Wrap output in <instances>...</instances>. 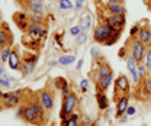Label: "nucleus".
Wrapping results in <instances>:
<instances>
[{"mask_svg": "<svg viewBox=\"0 0 151 126\" xmlns=\"http://www.w3.org/2000/svg\"><path fill=\"white\" fill-rule=\"evenodd\" d=\"M50 113L42 107V105L39 103L38 97H35L31 103L25 105V110H23V120L26 123L35 126H45L50 120Z\"/></svg>", "mask_w": 151, "mask_h": 126, "instance_id": "f257e3e1", "label": "nucleus"}, {"mask_svg": "<svg viewBox=\"0 0 151 126\" xmlns=\"http://www.w3.org/2000/svg\"><path fill=\"white\" fill-rule=\"evenodd\" d=\"M121 34H122V32L113 31L108 23H99L93 31V41L96 44L111 47V45H115V44L119 41Z\"/></svg>", "mask_w": 151, "mask_h": 126, "instance_id": "f03ea898", "label": "nucleus"}, {"mask_svg": "<svg viewBox=\"0 0 151 126\" xmlns=\"http://www.w3.org/2000/svg\"><path fill=\"white\" fill-rule=\"evenodd\" d=\"M80 103V99H78V94L76 91H71L67 97L63 99V105H61V110H60V119L61 120H65L70 117V115L76 112V109Z\"/></svg>", "mask_w": 151, "mask_h": 126, "instance_id": "7ed1b4c3", "label": "nucleus"}, {"mask_svg": "<svg viewBox=\"0 0 151 126\" xmlns=\"http://www.w3.org/2000/svg\"><path fill=\"white\" fill-rule=\"evenodd\" d=\"M125 45L128 47V49H129V54L137 59V62L139 64V62H142V59H144V55H145V49H147V45L145 44H142L137 36L135 38H132L129 36L128 39H127V42H125Z\"/></svg>", "mask_w": 151, "mask_h": 126, "instance_id": "20e7f679", "label": "nucleus"}, {"mask_svg": "<svg viewBox=\"0 0 151 126\" xmlns=\"http://www.w3.org/2000/svg\"><path fill=\"white\" fill-rule=\"evenodd\" d=\"M115 94H113V100H116L118 97L124 96V94H129L131 93V84H129V80L125 74H119L115 81Z\"/></svg>", "mask_w": 151, "mask_h": 126, "instance_id": "39448f33", "label": "nucleus"}, {"mask_svg": "<svg viewBox=\"0 0 151 126\" xmlns=\"http://www.w3.org/2000/svg\"><path fill=\"white\" fill-rule=\"evenodd\" d=\"M0 99H1V106L4 109H12V107H16V106H20V102H22V90L1 93Z\"/></svg>", "mask_w": 151, "mask_h": 126, "instance_id": "423d86ee", "label": "nucleus"}, {"mask_svg": "<svg viewBox=\"0 0 151 126\" xmlns=\"http://www.w3.org/2000/svg\"><path fill=\"white\" fill-rule=\"evenodd\" d=\"M96 67L93 68V71H92V77H93V81H99V80H102L103 77H106V75H111L113 74V70L111 68V65L108 64V61L105 59V58H100L99 61H96Z\"/></svg>", "mask_w": 151, "mask_h": 126, "instance_id": "0eeeda50", "label": "nucleus"}, {"mask_svg": "<svg viewBox=\"0 0 151 126\" xmlns=\"http://www.w3.org/2000/svg\"><path fill=\"white\" fill-rule=\"evenodd\" d=\"M37 97L39 100V103L42 105V107L45 109L48 113H51L52 109H54V91L51 93L48 89H42V90H39Z\"/></svg>", "mask_w": 151, "mask_h": 126, "instance_id": "6e6552de", "label": "nucleus"}, {"mask_svg": "<svg viewBox=\"0 0 151 126\" xmlns=\"http://www.w3.org/2000/svg\"><path fill=\"white\" fill-rule=\"evenodd\" d=\"M105 23H108L113 31L122 32L125 25H127V16L125 15H106L105 16Z\"/></svg>", "mask_w": 151, "mask_h": 126, "instance_id": "1a4fd4ad", "label": "nucleus"}, {"mask_svg": "<svg viewBox=\"0 0 151 126\" xmlns=\"http://www.w3.org/2000/svg\"><path fill=\"white\" fill-rule=\"evenodd\" d=\"M22 7L29 15H44L45 13V6L42 0H28Z\"/></svg>", "mask_w": 151, "mask_h": 126, "instance_id": "9d476101", "label": "nucleus"}, {"mask_svg": "<svg viewBox=\"0 0 151 126\" xmlns=\"http://www.w3.org/2000/svg\"><path fill=\"white\" fill-rule=\"evenodd\" d=\"M12 19H13L15 25L18 26L22 32H26L28 31V28L31 25V19H29L28 13H25V12H16V13H13Z\"/></svg>", "mask_w": 151, "mask_h": 126, "instance_id": "9b49d317", "label": "nucleus"}, {"mask_svg": "<svg viewBox=\"0 0 151 126\" xmlns=\"http://www.w3.org/2000/svg\"><path fill=\"white\" fill-rule=\"evenodd\" d=\"M12 44H13V35H12L9 26L6 23H3L0 28V51L6 47H12Z\"/></svg>", "mask_w": 151, "mask_h": 126, "instance_id": "f8f14e48", "label": "nucleus"}, {"mask_svg": "<svg viewBox=\"0 0 151 126\" xmlns=\"http://www.w3.org/2000/svg\"><path fill=\"white\" fill-rule=\"evenodd\" d=\"M26 35H29L35 41H41V38H45L47 35V28L44 25H38V23H31L28 31L25 32Z\"/></svg>", "mask_w": 151, "mask_h": 126, "instance_id": "ddd939ff", "label": "nucleus"}, {"mask_svg": "<svg viewBox=\"0 0 151 126\" xmlns=\"http://www.w3.org/2000/svg\"><path fill=\"white\" fill-rule=\"evenodd\" d=\"M137 38L142 44H145V45H148L151 42V28H150V23H148V19L141 20V29H139Z\"/></svg>", "mask_w": 151, "mask_h": 126, "instance_id": "4468645a", "label": "nucleus"}, {"mask_svg": "<svg viewBox=\"0 0 151 126\" xmlns=\"http://www.w3.org/2000/svg\"><path fill=\"white\" fill-rule=\"evenodd\" d=\"M127 68H128V71L131 74L132 77V81H134V84H139L141 83V80H139V75H138V71H137V68H138V62H137V59L132 57L131 54L127 57Z\"/></svg>", "mask_w": 151, "mask_h": 126, "instance_id": "2eb2a0df", "label": "nucleus"}, {"mask_svg": "<svg viewBox=\"0 0 151 126\" xmlns=\"http://www.w3.org/2000/svg\"><path fill=\"white\" fill-rule=\"evenodd\" d=\"M115 102H116V115L115 116H116V119H119L125 115L127 109L129 106V94H124V96L118 97Z\"/></svg>", "mask_w": 151, "mask_h": 126, "instance_id": "dca6fc26", "label": "nucleus"}, {"mask_svg": "<svg viewBox=\"0 0 151 126\" xmlns=\"http://www.w3.org/2000/svg\"><path fill=\"white\" fill-rule=\"evenodd\" d=\"M92 22H93L92 15H90L87 10L81 13V16L78 19V26L81 28V32H83V34H89V31L92 29Z\"/></svg>", "mask_w": 151, "mask_h": 126, "instance_id": "f3484780", "label": "nucleus"}, {"mask_svg": "<svg viewBox=\"0 0 151 126\" xmlns=\"http://www.w3.org/2000/svg\"><path fill=\"white\" fill-rule=\"evenodd\" d=\"M22 55H20V52H19V49H16V48H12V54H10V57H9V67H10V70H18L20 68V65H22Z\"/></svg>", "mask_w": 151, "mask_h": 126, "instance_id": "a211bd4d", "label": "nucleus"}, {"mask_svg": "<svg viewBox=\"0 0 151 126\" xmlns=\"http://www.w3.org/2000/svg\"><path fill=\"white\" fill-rule=\"evenodd\" d=\"M15 84V78H12L6 70L0 65V86L4 87V89H12V86Z\"/></svg>", "mask_w": 151, "mask_h": 126, "instance_id": "6ab92c4d", "label": "nucleus"}, {"mask_svg": "<svg viewBox=\"0 0 151 126\" xmlns=\"http://www.w3.org/2000/svg\"><path fill=\"white\" fill-rule=\"evenodd\" d=\"M96 103H97L99 110H108L109 105H111L105 91H96Z\"/></svg>", "mask_w": 151, "mask_h": 126, "instance_id": "aec40b11", "label": "nucleus"}, {"mask_svg": "<svg viewBox=\"0 0 151 126\" xmlns=\"http://www.w3.org/2000/svg\"><path fill=\"white\" fill-rule=\"evenodd\" d=\"M113 81H115V80H113V74L103 77L102 80H99V81L94 83V84H96V91H106L111 87V84H112Z\"/></svg>", "mask_w": 151, "mask_h": 126, "instance_id": "412c9836", "label": "nucleus"}, {"mask_svg": "<svg viewBox=\"0 0 151 126\" xmlns=\"http://www.w3.org/2000/svg\"><path fill=\"white\" fill-rule=\"evenodd\" d=\"M22 44L28 48V49H35V51H38V49H41L42 48V45H41V41H35V39H32L29 35H25L22 36Z\"/></svg>", "mask_w": 151, "mask_h": 126, "instance_id": "4be33fe9", "label": "nucleus"}, {"mask_svg": "<svg viewBox=\"0 0 151 126\" xmlns=\"http://www.w3.org/2000/svg\"><path fill=\"white\" fill-rule=\"evenodd\" d=\"M103 10L108 12V15H127V7H125L124 3L106 6V7H103Z\"/></svg>", "mask_w": 151, "mask_h": 126, "instance_id": "5701e85b", "label": "nucleus"}, {"mask_svg": "<svg viewBox=\"0 0 151 126\" xmlns=\"http://www.w3.org/2000/svg\"><path fill=\"white\" fill-rule=\"evenodd\" d=\"M139 91L144 94V99H150L151 97V78L145 77L144 80H141V83L138 84Z\"/></svg>", "mask_w": 151, "mask_h": 126, "instance_id": "b1692460", "label": "nucleus"}, {"mask_svg": "<svg viewBox=\"0 0 151 126\" xmlns=\"http://www.w3.org/2000/svg\"><path fill=\"white\" fill-rule=\"evenodd\" d=\"M76 62V55H61V57H58V64L60 65H71V64H74Z\"/></svg>", "mask_w": 151, "mask_h": 126, "instance_id": "393cba45", "label": "nucleus"}, {"mask_svg": "<svg viewBox=\"0 0 151 126\" xmlns=\"http://www.w3.org/2000/svg\"><path fill=\"white\" fill-rule=\"evenodd\" d=\"M34 68H35V65L28 64V62H22V65H20V68H19V72L22 74V77H28L29 74L34 72Z\"/></svg>", "mask_w": 151, "mask_h": 126, "instance_id": "a878e982", "label": "nucleus"}, {"mask_svg": "<svg viewBox=\"0 0 151 126\" xmlns=\"http://www.w3.org/2000/svg\"><path fill=\"white\" fill-rule=\"evenodd\" d=\"M142 64H144V65H145V68L150 71L151 70V42L147 45L145 55H144V59H142Z\"/></svg>", "mask_w": 151, "mask_h": 126, "instance_id": "bb28decb", "label": "nucleus"}, {"mask_svg": "<svg viewBox=\"0 0 151 126\" xmlns=\"http://www.w3.org/2000/svg\"><path fill=\"white\" fill-rule=\"evenodd\" d=\"M58 7H60V10L67 12V10L74 9V3L71 0H58Z\"/></svg>", "mask_w": 151, "mask_h": 126, "instance_id": "cd10ccee", "label": "nucleus"}, {"mask_svg": "<svg viewBox=\"0 0 151 126\" xmlns=\"http://www.w3.org/2000/svg\"><path fill=\"white\" fill-rule=\"evenodd\" d=\"M10 54H12V47L3 48V49L0 51V62H1V64L9 62V57H10Z\"/></svg>", "mask_w": 151, "mask_h": 126, "instance_id": "c85d7f7f", "label": "nucleus"}, {"mask_svg": "<svg viewBox=\"0 0 151 126\" xmlns=\"http://www.w3.org/2000/svg\"><path fill=\"white\" fill-rule=\"evenodd\" d=\"M22 61H23V62H28V64L35 65V64H37V61H38V55L32 54V52H25V54L22 55Z\"/></svg>", "mask_w": 151, "mask_h": 126, "instance_id": "c756f323", "label": "nucleus"}, {"mask_svg": "<svg viewBox=\"0 0 151 126\" xmlns=\"http://www.w3.org/2000/svg\"><path fill=\"white\" fill-rule=\"evenodd\" d=\"M90 57H92V59H93L94 62L99 61L100 58H103V57H102V49H100V47H97V45L92 47V48H90Z\"/></svg>", "mask_w": 151, "mask_h": 126, "instance_id": "7c9ffc66", "label": "nucleus"}, {"mask_svg": "<svg viewBox=\"0 0 151 126\" xmlns=\"http://www.w3.org/2000/svg\"><path fill=\"white\" fill-rule=\"evenodd\" d=\"M67 83H68V81H67L65 77H57V78H54V87L60 91L64 89V86H65Z\"/></svg>", "mask_w": 151, "mask_h": 126, "instance_id": "2f4dec72", "label": "nucleus"}, {"mask_svg": "<svg viewBox=\"0 0 151 126\" xmlns=\"http://www.w3.org/2000/svg\"><path fill=\"white\" fill-rule=\"evenodd\" d=\"M29 19H31V23H38V25H44V22H45L44 15H29Z\"/></svg>", "mask_w": 151, "mask_h": 126, "instance_id": "473e14b6", "label": "nucleus"}, {"mask_svg": "<svg viewBox=\"0 0 151 126\" xmlns=\"http://www.w3.org/2000/svg\"><path fill=\"white\" fill-rule=\"evenodd\" d=\"M80 126H94L92 117L87 116V115H81V117H80Z\"/></svg>", "mask_w": 151, "mask_h": 126, "instance_id": "72a5a7b5", "label": "nucleus"}, {"mask_svg": "<svg viewBox=\"0 0 151 126\" xmlns=\"http://www.w3.org/2000/svg\"><path fill=\"white\" fill-rule=\"evenodd\" d=\"M137 71H138V75H139V80H144V78L147 77V71H148V70L145 68V65H144L142 62H139Z\"/></svg>", "mask_w": 151, "mask_h": 126, "instance_id": "f704fd0d", "label": "nucleus"}, {"mask_svg": "<svg viewBox=\"0 0 151 126\" xmlns=\"http://www.w3.org/2000/svg\"><path fill=\"white\" fill-rule=\"evenodd\" d=\"M118 55H119V58H121V59H127V57L129 55V49H128V47H127V45H124V47L119 49Z\"/></svg>", "mask_w": 151, "mask_h": 126, "instance_id": "c9c22d12", "label": "nucleus"}, {"mask_svg": "<svg viewBox=\"0 0 151 126\" xmlns=\"http://www.w3.org/2000/svg\"><path fill=\"white\" fill-rule=\"evenodd\" d=\"M89 80L87 78H81L80 80V90H81V93H87V90H89Z\"/></svg>", "mask_w": 151, "mask_h": 126, "instance_id": "e433bc0d", "label": "nucleus"}, {"mask_svg": "<svg viewBox=\"0 0 151 126\" xmlns=\"http://www.w3.org/2000/svg\"><path fill=\"white\" fill-rule=\"evenodd\" d=\"M139 29H141V22L135 23V25H134V26L131 28V31H129V36H132V38H135V36L138 35Z\"/></svg>", "mask_w": 151, "mask_h": 126, "instance_id": "4c0bfd02", "label": "nucleus"}, {"mask_svg": "<svg viewBox=\"0 0 151 126\" xmlns=\"http://www.w3.org/2000/svg\"><path fill=\"white\" fill-rule=\"evenodd\" d=\"M87 42V34H80L76 38V45H84Z\"/></svg>", "mask_w": 151, "mask_h": 126, "instance_id": "58836bf2", "label": "nucleus"}, {"mask_svg": "<svg viewBox=\"0 0 151 126\" xmlns=\"http://www.w3.org/2000/svg\"><path fill=\"white\" fill-rule=\"evenodd\" d=\"M80 34H83V32H81V28H80L78 25H76V26H71V28H70V35L71 36L77 38Z\"/></svg>", "mask_w": 151, "mask_h": 126, "instance_id": "ea45409f", "label": "nucleus"}, {"mask_svg": "<svg viewBox=\"0 0 151 126\" xmlns=\"http://www.w3.org/2000/svg\"><path fill=\"white\" fill-rule=\"evenodd\" d=\"M83 7H84V0H76V3H74L76 12H81Z\"/></svg>", "mask_w": 151, "mask_h": 126, "instance_id": "a19ab883", "label": "nucleus"}, {"mask_svg": "<svg viewBox=\"0 0 151 126\" xmlns=\"http://www.w3.org/2000/svg\"><path fill=\"white\" fill-rule=\"evenodd\" d=\"M70 93H71V89H70V83H67V84L64 86V89L61 90V94H63V99H64V97H67V96H68Z\"/></svg>", "mask_w": 151, "mask_h": 126, "instance_id": "79ce46f5", "label": "nucleus"}, {"mask_svg": "<svg viewBox=\"0 0 151 126\" xmlns=\"http://www.w3.org/2000/svg\"><path fill=\"white\" fill-rule=\"evenodd\" d=\"M23 110H25V106H18V110H16V117L19 119H23Z\"/></svg>", "mask_w": 151, "mask_h": 126, "instance_id": "37998d69", "label": "nucleus"}, {"mask_svg": "<svg viewBox=\"0 0 151 126\" xmlns=\"http://www.w3.org/2000/svg\"><path fill=\"white\" fill-rule=\"evenodd\" d=\"M135 113H137V109L134 107V106H128L127 112H125V115H127V116H134Z\"/></svg>", "mask_w": 151, "mask_h": 126, "instance_id": "c03bdc74", "label": "nucleus"}, {"mask_svg": "<svg viewBox=\"0 0 151 126\" xmlns=\"http://www.w3.org/2000/svg\"><path fill=\"white\" fill-rule=\"evenodd\" d=\"M83 65H84V59H83V58H80V59L76 62V70H78V71H80V70L83 68Z\"/></svg>", "mask_w": 151, "mask_h": 126, "instance_id": "a18cd8bd", "label": "nucleus"}, {"mask_svg": "<svg viewBox=\"0 0 151 126\" xmlns=\"http://www.w3.org/2000/svg\"><path fill=\"white\" fill-rule=\"evenodd\" d=\"M54 39L57 41L58 47H63V42H61V34H55V35H54Z\"/></svg>", "mask_w": 151, "mask_h": 126, "instance_id": "49530a36", "label": "nucleus"}, {"mask_svg": "<svg viewBox=\"0 0 151 126\" xmlns=\"http://www.w3.org/2000/svg\"><path fill=\"white\" fill-rule=\"evenodd\" d=\"M128 117H129V116H127V115H124V116H122V117H119L118 120H119V123H125V122L128 120Z\"/></svg>", "mask_w": 151, "mask_h": 126, "instance_id": "de8ad7c7", "label": "nucleus"}, {"mask_svg": "<svg viewBox=\"0 0 151 126\" xmlns=\"http://www.w3.org/2000/svg\"><path fill=\"white\" fill-rule=\"evenodd\" d=\"M57 64H58V59H50V61H48V65H51V67H55Z\"/></svg>", "mask_w": 151, "mask_h": 126, "instance_id": "09e8293b", "label": "nucleus"}, {"mask_svg": "<svg viewBox=\"0 0 151 126\" xmlns=\"http://www.w3.org/2000/svg\"><path fill=\"white\" fill-rule=\"evenodd\" d=\"M16 1H19V3H20V6H23V4H25L28 0H16Z\"/></svg>", "mask_w": 151, "mask_h": 126, "instance_id": "8fccbe9b", "label": "nucleus"}, {"mask_svg": "<svg viewBox=\"0 0 151 126\" xmlns=\"http://www.w3.org/2000/svg\"><path fill=\"white\" fill-rule=\"evenodd\" d=\"M1 25H3V20H1V13H0V28H1Z\"/></svg>", "mask_w": 151, "mask_h": 126, "instance_id": "3c124183", "label": "nucleus"}, {"mask_svg": "<svg viewBox=\"0 0 151 126\" xmlns=\"http://www.w3.org/2000/svg\"><path fill=\"white\" fill-rule=\"evenodd\" d=\"M148 77H150V78H151V70H150V71H148Z\"/></svg>", "mask_w": 151, "mask_h": 126, "instance_id": "603ef678", "label": "nucleus"}, {"mask_svg": "<svg viewBox=\"0 0 151 126\" xmlns=\"http://www.w3.org/2000/svg\"><path fill=\"white\" fill-rule=\"evenodd\" d=\"M121 1H122V3H124V1H125V0H121Z\"/></svg>", "mask_w": 151, "mask_h": 126, "instance_id": "864d4df0", "label": "nucleus"}, {"mask_svg": "<svg viewBox=\"0 0 151 126\" xmlns=\"http://www.w3.org/2000/svg\"><path fill=\"white\" fill-rule=\"evenodd\" d=\"M78 126H80V125H78Z\"/></svg>", "mask_w": 151, "mask_h": 126, "instance_id": "5fc2aeb1", "label": "nucleus"}]
</instances>
